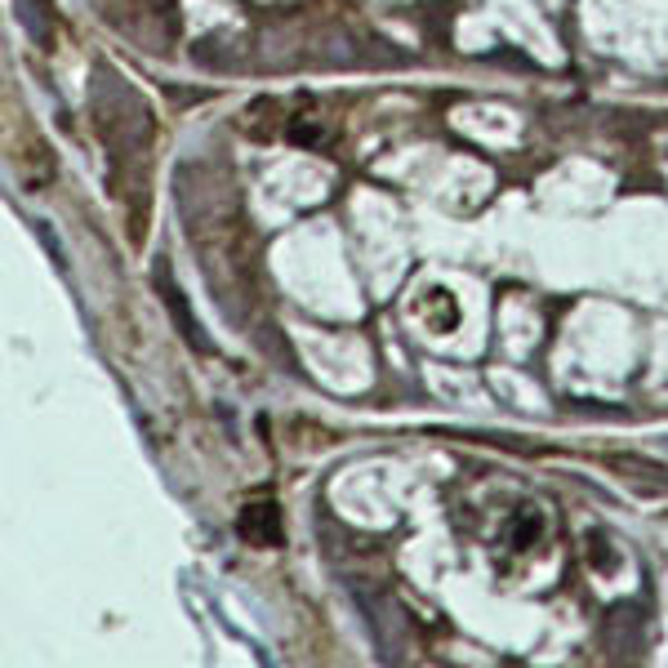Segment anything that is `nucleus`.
Here are the masks:
<instances>
[{
    "label": "nucleus",
    "mask_w": 668,
    "mask_h": 668,
    "mask_svg": "<svg viewBox=\"0 0 668 668\" xmlns=\"http://www.w3.org/2000/svg\"><path fill=\"white\" fill-rule=\"evenodd\" d=\"M241 534L250 544H281V512H277V504H250L245 512H241Z\"/></svg>",
    "instance_id": "1"
},
{
    "label": "nucleus",
    "mask_w": 668,
    "mask_h": 668,
    "mask_svg": "<svg viewBox=\"0 0 668 668\" xmlns=\"http://www.w3.org/2000/svg\"><path fill=\"white\" fill-rule=\"evenodd\" d=\"M157 281H161V295H165V303H170V316H174V325L183 330V339H187L192 348H200V353H210V339H206V334H200V325L192 321V312H187V303H183V290L170 281V273H161Z\"/></svg>",
    "instance_id": "2"
}]
</instances>
